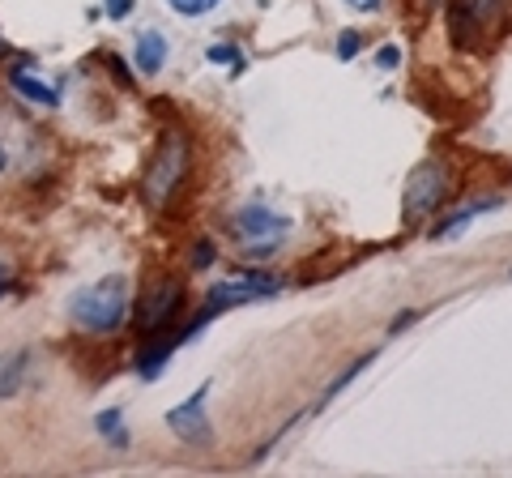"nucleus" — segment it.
<instances>
[{
    "label": "nucleus",
    "mask_w": 512,
    "mask_h": 478,
    "mask_svg": "<svg viewBox=\"0 0 512 478\" xmlns=\"http://www.w3.org/2000/svg\"><path fill=\"white\" fill-rule=\"evenodd\" d=\"M278 291H282V282L278 278H261V274H248L244 282H222V286H214V291L205 295V308L197 316V325L188 329V338L205 321H210L214 312H227V308H239V304H256V299H269V295H278Z\"/></svg>",
    "instance_id": "20e7f679"
},
{
    "label": "nucleus",
    "mask_w": 512,
    "mask_h": 478,
    "mask_svg": "<svg viewBox=\"0 0 512 478\" xmlns=\"http://www.w3.org/2000/svg\"><path fill=\"white\" fill-rule=\"evenodd\" d=\"M167 5L180 13V18H201V13H210V9H218L222 0H167Z\"/></svg>",
    "instance_id": "4468645a"
},
{
    "label": "nucleus",
    "mask_w": 512,
    "mask_h": 478,
    "mask_svg": "<svg viewBox=\"0 0 512 478\" xmlns=\"http://www.w3.org/2000/svg\"><path fill=\"white\" fill-rule=\"evenodd\" d=\"M107 65H111V73H116V77H120V82H124V86H133V73H128V65H124V60H120V56H107Z\"/></svg>",
    "instance_id": "412c9836"
},
{
    "label": "nucleus",
    "mask_w": 512,
    "mask_h": 478,
    "mask_svg": "<svg viewBox=\"0 0 512 478\" xmlns=\"http://www.w3.org/2000/svg\"><path fill=\"white\" fill-rule=\"evenodd\" d=\"M69 316H73V325L86 333H116L128 321V278L107 274L103 282L77 291L69 304Z\"/></svg>",
    "instance_id": "f257e3e1"
},
{
    "label": "nucleus",
    "mask_w": 512,
    "mask_h": 478,
    "mask_svg": "<svg viewBox=\"0 0 512 478\" xmlns=\"http://www.w3.org/2000/svg\"><path fill=\"white\" fill-rule=\"evenodd\" d=\"M397 65H402V47L384 43L380 52H376V69H384V73H389V69H397Z\"/></svg>",
    "instance_id": "f3484780"
},
{
    "label": "nucleus",
    "mask_w": 512,
    "mask_h": 478,
    "mask_svg": "<svg viewBox=\"0 0 512 478\" xmlns=\"http://www.w3.org/2000/svg\"><path fill=\"white\" fill-rule=\"evenodd\" d=\"M286 235H291V218L269 210L265 201H252L231 218V239L248 252V257H269Z\"/></svg>",
    "instance_id": "7ed1b4c3"
},
{
    "label": "nucleus",
    "mask_w": 512,
    "mask_h": 478,
    "mask_svg": "<svg viewBox=\"0 0 512 478\" xmlns=\"http://www.w3.org/2000/svg\"><path fill=\"white\" fill-rule=\"evenodd\" d=\"M9 167V154H5V146H0V171H5Z\"/></svg>",
    "instance_id": "b1692460"
},
{
    "label": "nucleus",
    "mask_w": 512,
    "mask_h": 478,
    "mask_svg": "<svg viewBox=\"0 0 512 478\" xmlns=\"http://www.w3.org/2000/svg\"><path fill=\"white\" fill-rule=\"evenodd\" d=\"M167 56H171L167 39L158 35V30H141V35H137V52H133V65L146 73V77H158V73L167 69Z\"/></svg>",
    "instance_id": "1a4fd4ad"
},
{
    "label": "nucleus",
    "mask_w": 512,
    "mask_h": 478,
    "mask_svg": "<svg viewBox=\"0 0 512 478\" xmlns=\"http://www.w3.org/2000/svg\"><path fill=\"white\" fill-rule=\"evenodd\" d=\"M346 5H355V9H363V13H372V9H380V0H346Z\"/></svg>",
    "instance_id": "4be33fe9"
},
{
    "label": "nucleus",
    "mask_w": 512,
    "mask_h": 478,
    "mask_svg": "<svg viewBox=\"0 0 512 478\" xmlns=\"http://www.w3.org/2000/svg\"><path fill=\"white\" fill-rule=\"evenodd\" d=\"M500 13V0H457L453 9V35L457 43H474V35H487Z\"/></svg>",
    "instance_id": "6e6552de"
},
{
    "label": "nucleus",
    "mask_w": 512,
    "mask_h": 478,
    "mask_svg": "<svg viewBox=\"0 0 512 478\" xmlns=\"http://www.w3.org/2000/svg\"><path fill=\"white\" fill-rule=\"evenodd\" d=\"M205 393L210 389H197L188 397V402H180L171 414H167V427L180 440H192V444H205L210 440V419H205Z\"/></svg>",
    "instance_id": "0eeeda50"
},
{
    "label": "nucleus",
    "mask_w": 512,
    "mask_h": 478,
    "mask_svg": "<svg viewBox=\"0 0 512 478\" xmlns=\"http://www.w3.org/2000/svg\"><path fill=\"white\" fill-rule=\"evenodd\" d=\"M214 265V244L210 239H201L197 248H192V269H210Z\"/></svg>",
    "instance_id": "6ab92c4d"
},
{
    "label": "nucleus",
    "mask_w": 512,
    "mask_h": 478,
    "mask_svg": "<svg viewBox=\"0 0 512 478\" xmlns=\"http://www.w3.org/2000/svg\"><path fill=\"white\" fill-rule=\"evenodd\" d=\"M0 372H5V376H0V397H13V393H18L22 389V372H26V355H0Z\"/></svg>",
    "instance_id": "ddd939ff"
},
{
    "label": "nucleus",
    "mask_w": 512,
    "mask_h": 478,
    "mask_svg": "<svg viewBox=\"0 0 512 478\" xmlns=\"http://www.w3.org/2000/svg\"><path fill=\"white\" fill-rule=\"evenodd\" d=\"M355 52H359V35H355V30H346V35L338 39V60H350Z\"/></svg>",
    "instance_id": "aec40b11"
},
{
    "label": "nucleus",
    "mask_w": 512,
    "mask_h": 478,
    "mask_svg": "<svg viewBox=\"0 0 512 478\" xmlns=\"http://www.w3.org/2000/svg\"><path fill=\"white\" fill-rule=\"evenodd\" d=\"M188 163H192V150H188V137L180 129H167L158 137L154 146V158L146 167V184H141V193H146L150 205H171V197L184 188L188 180Z\"/></svg>",
    "instance_id": "f03ea898"
},
{
    "label": "nucleus",
    "mask_w": 512,
    "mask_h": 478,
    "mask_svg": "<svg viewBox=\"0 0 512 478\" xmlns=\"http://www.w3.org/2000/svg\"><path fill=\"white\" fill-rule=\"evenodd\" d=\"M9 82H13V90H18L22 99H30V103H39V107H60V90L47 86V82H39V77H30L26 69H13Z\"/></svg>",
    "instance_id": "9b49d317"
},
{
    "label": "nucleus",
    "mask_w": 512,
    "mask_h": 478,
    "mask_svg": "<svg viewBox=\"0 0 512 478\" xmlns=\"http://www.w3.org/2000/svg\"><path fill=\"white\" fill-rule=\"evenodd\" d=\"M205 60H210V65H244L239 47H231V43H214L210 52H205Z\"/></svg>",
    "instance_id": "dca6fc26"
},
{
    "label": "nucleus",
    "mask_w": 512,
    "mask_h": 478,
    "mask_svg": "<svg viewBox=\"0 0 512 478\" xmlns=\"http://www.w3.org/2000/svg\"><path fill=\"white\" fill-rule=\"evenodd\" d=\"M5 291H9V269L0 265V295H5Z\"/></svg>",
    "instance_id": "5701e85b"
},
{
    "label": "nucleus",
    "mask_w": 512,
    "mask_h": 478,
    "mask_svg": "<svg viewBox=\"0 0 512 478\" xmlns=\"http://www.w3.org/2000/svg\"><path fill=\"white\" fill-rule=\"evenodd\" d=\"M184 308V286L175 282V278H158L146 295H141V304H137V321L146 333H163L175 316H180Z\"/></svg>",
    "instance_id": "39448f33"
},
{
    "label": "nucleus",
    "mask_w": 512,
    "mask_h": 478,
    "mask_svg": "<svg viewBox=\"0 0 512 478\" xmlns=\"http://www.w3.org/2000/svg\"><path fill=\"white\" fill-rule=\"evenodd\" d=\"M372 359H376V355H363L359 363H350V368H346V372H342V376H338V380H333V385L325 389V402H329V397H338V393H342V389H346L350 380H355V376H359V372H363V368H367V363H372Z\"/></svg>",
    "instance_id": "2eb2a0df"
},
{
    "label": "nucleus",
    "mask_w": 512,
    "mask_h": 478,
    "mask_svg": "<svg viewBox=\"0 0 512 478\" xmlns=\"http://www.w3.org/2000/svg\"><path fill=\"white\" fill-rule=\"evenodd\" d=\"M495 205H500V197H483V201H474V205H461L457 214H448V218L440 222V227H436V235H431V239H440V244H444V239H453L457 231H466V227H470V222H474L478 214L495 210Z\"/></svg>",
    "instance_id": "9d476101"
},
{
    "label": "nucleus",
    "mask_w": 512,
    "mask_h": 478,
    "mask_svg": "<svg viewBox=\"0 0 512 478\" xmlns=\"http://www.w3.org/2000/svg\"><path fill=\"white\" fill-rule=\"evenodd\" d=\"M103 9H107V18H111V22H124L128 13L137 9V0H103Z\"/></svg>",
    "instance_id": "a211bd4d"
},
{
    "label": "nucleus",
    "mask_w": 512,
    "mask_h": 478,
    "mask_svg": "<svg viewBox=\"0 0 512 478\" xmlns=\"http://www.w3.org/2000/svg\"><path fill=\"white\" fill-rule=\"evenodd\" d=\"M94 427H99V436L107 440V444H128V432H124V414H120V406H111V410H99L94 414Z\"/></svg>",
    "instance_id": "f8f14e48"
},
{
    "label": "nucleus",
    "mask_w": 512,
    "mask_h": 478,
    "mask_svg": "<svg viewBox=\"0 0 512 478\" xmlns=\"http://www.w3.org/2000/svg\"><path fill=\"white\" fill-rule=\"evenodd\" d=\"M440 201H444V167L440 163L414 167L410 180H406V222L427 218Z\"/></svg>",
    "instance_id": "423d86ee"
}]
</instances>
